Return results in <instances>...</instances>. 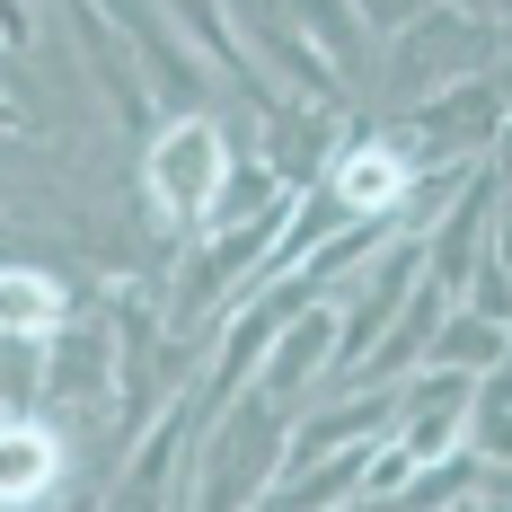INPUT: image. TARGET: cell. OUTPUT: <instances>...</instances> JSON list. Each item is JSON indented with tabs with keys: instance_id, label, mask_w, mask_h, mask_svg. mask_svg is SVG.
Wrapping results in <instances>:
<instances>
[{
	"instance_id": "6da1fadb",
	"label": "cell",
	"mask_w": 512,
	"mask_h": 512,
	"mask_svg": "<svg viewBox=\"0 0 512 512\" xmlns=\"http://www.w3.org/2000/svg\"><path fill=\"white\" fill-rule=\"evenodd\" d=\"M283 407H265V398H239V407L212 415L204 433V468L186 477V495L177 504L195 512H256L274 495V468H283Z\"/></svg>"
},
{
	"instance_id": "7a4b0ae2",
	"label": "cell",
	"mask_w": 512,
	"mask_h": 512,
	"mask_svg": "<svg viewBox=\"0 0 512 512\" xmlns=\"http://www.w3.org/2000/svg\"><path fill=\"white\" fill-rule=\"evenodd\" d=\"M230 177V133L212 115H186V124H159L151 151H142V195L168 230H204L212 195Z\"/></svg>"
},
{
	"instance_id": "3957f363",
	"label": "cell",
	"mask_w": 512,
	"mask_h": 512,
	"mask_svg": "<svg viewBox=\"0 0 512 512\" xmlns=\"http://www.w3.org/2000/svg\"><path fill=\"white\" fill-rule=\"evenodd\" d=\"M327 204L345 212L354 230H389L415 195V159L389 142V133H354V142H336V151L318 159V177H309Z\"/></svg>"
},
{
	"instance_id": "277c9868",
	"label": "cell",
	"mask_w": 512,
	"mask_h": 512,
	"mask_svg": "<svg viewBox=\"0 0 512 512\" xmlns=\"http://www.w3.org/2000/svg\"><path fill=\"white\" fill-rule=\"evenodd\" d=\"M468 398H477V380H460V371H415L407 389H389V451L407 468L451 460L460 424H468Z\"/></svg>"
},
{
	"instance_id": "5b68a950",
	"label": "cell",
	"mask_w": 512,
	"mask_h": 512,
	"mask_svg": "<svg viewBox=\"0 0 512 512\" xmlns=\"http://www.w3.org/2000/svg\"><path fill=\"white\" fill-rule=\"evenodd\" d=\"M45 398H62V407H106V398H124V327H106V318H62L45 336Z\"/></svg>"
},
{
	"instance_id": "8992f818",
	"label": "cell",
	"mask_w": 512,
	"mask_h": 512,
	"mask_svg": "<svg viewBox=\"0 0 512 512\" xmlns=\"http://www.w3.org/2000/svg\"><path fill=\"white\" fill-rule=\"evenodd\" d=\"M336 371V301H301L283 327H274V345H265V362H256L248 398H265V407H283V398H301L309 380H327Z\"/></svg>"
},
{
	"instance_id": "52a82bcc",
	"label": "cell",
	"mask_w": 512,
	"mask_h": 512,
	"mask_svg": "<svg viewBox=\"0 0 512 512\" xmlns=\"http://www.w3.org/2000/svg\"><path fill=\"white\" fill-rule=\"evenodd\" d=\"M115 27H124V36H142V71L159 80V89H151V115H168V124H186V115H221V106H212L204 62H195V53L177 45L168 9H124Z\"/></svg>"
},
{
	"instance_id": "ba28073f",
	"label": "cell",
	"mask_w": 512,
	"mask_h": 512,
	"mask_svg": "<svg viewBox=\"0 0 512 512\" xmlns=\"http://www.w3.org/2000/svg\"><path fill=\"white\" fill-rule=\"evenodd\" d=\"M62 468H71V451L45 415H18V407L0 415V512H36L45 495H62Z\"/></svg>"
},
{
	"instance_id": "9c48e42d",
	"label": "cell",
	"mask_w": 512,
	"mask_h": 512,
	"mask_svg": "<svg viewBox=\"0 0 512 512\" xmlns=\"http://www.w3.org/2000/svg\"><path fill=\"white\" fill-rule=\"evenodd\" d=\"M504 362H512V327H486L468 309H451L433 327V345H424V371H460V380H495Z\"/></svg>"
},
{
	"instance_id": "30bf717a",
	"label": "cell",
	"mask_w": 512,
	"mask_h": 512,
	"mask_svg": "<svg viewBox=\"0 0 512 512\" xmlns=\"http://www.w3.org/2000/svg\"><path fill=\"white\" fill-rule=\"evenodd\" d=\"M62 283H53L45 265H0V336L9 345H45L53 327H62Z\"/></svg>"
},
{
	"instance_id": "8fae6325",
	"label": "cell",
	"mask_w": 512,
	"mask_h": 512,
	"mask_svg": "<svg viewBox=\"0 0 512 512\" xmlns=\"http://www.w3.org/2000/svg\"><path fill=\"white\" fill-rule=\"evenodd\" d=\"M486 265H504V274H512V204L495 212V230H486Z\"/></svg>"
},
{
	"instance_id": "7c38bea8",
	"label": "cell",
	"mask_w": 512,
	"mask_h": 512,
	"mask_svg": "<svg viewBox=\"0 0 512 512\" xmlns=\"http://www.w3.org/2000/svg\"><path fill=\"white\" fill-rule=\"evenodd\" d=\"M495 177H512V115L495 124Z\"/></svg>"
},
{
	"instance_id": "4fadbf2b",
	"label": "cell",
	"mask_w": 512,
	"mask_h": 512,
	"mask_svg": "<svg viewBox=\"0 0 512 512\" xmlns=\"http://www.w3.org/2000/svg\"><path fill=\"white\" fill-rule=\"evenodd\" d=\"M80 512H98V504H80Z\"/></svg>"
}]
</instances>
